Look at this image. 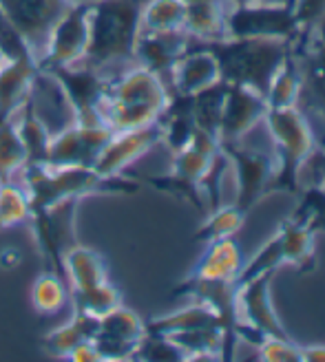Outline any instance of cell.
I'll list each match as a JSON object with an SVG mask.
<instances>
[{"instance_id":"6da1fadb","label":"cell","mask_w":325,"mask_h":362,"mask_svg":"<svg viewBox=\"0 0 325 362\" xmlns=\"http://www.w3.org/2000/svg\"><path fill=\"white\" fill-rule=\"evenodd\" d=\"M21 184L29 194L31 210H38L67 199L86 197H122L135 194L142 181L126 175H102L96 168L82 166H49V164H27L21 173Z\"/></svg>"},{"instance_id":"7a4b0ae2","label":"cell","mask_w":325,"mask_h":362,"mask_svg":"<svg viewBox=\"0 0 325 362\" xmlns=\"http://www.w3.org/2000/svg\"><path fill=\"white\" fill-rule=\"evenodd\" d=\"M193 47L206 49L219 66V80L255 88L266 98L270 82L292 53L295 40L283 38H219L193 40Z\"/></svg>"},{"instance_id":"3957f363","label":"cell","mask_w":325,"mask_h":362,"mask_svg":"<svg viewBox=\"0 0 325 362\" xmlns=\"http://www.w3.org/2000/svg\"><path fill=\"white\" fill-rule=\"evenodd\" d=\"M171 90L164 80L139 64L106 82L102 122L113 133L155 124L164 111Z\"/></svg>"},{"instance_id":"277c9868","label":"cell","mask_w":325,"mask_h":362,"mask_svg":"<svg viewBox=\"0 0 325 362\" xmlns=\"http://www.w3.org/2000/svg\"><path fill=\"white\" fill-rule=\"evenodd\" d=\"M144 0H93L89 7V45L84 64L104 71L135 60Z\"/></svg>"},{"instance_id":"5b68a950","label":"cell","mask_w":325,"mask_h":362,"mask_svg":"<svg viewBox=\"0 0 325 362\" xmlns=\"http://www.w3.org/2000/svg\"><path fill=\"white\" fill-rule=\"evenodd\" d=\"M263 122L277 148V173L273 188L275 192L299 194L303 190L301 170L314 153L310 124L297 106L268 108Z\"/></svg>"},{"instance_id":"8992f818","label":"cell","mask_w":325,"mask_h":362,"mask_svg":"<svg viewBox=\"0 0 325 362\" xmlns=\"http://www.w3.org/2000/svg\"><path fill=\"white\" fill-rule=\"evenodd\" d=\"M219 153V139H215L206 131L197 129L186 148L173 153L171 173L142 177V184H149L155 190L171 194L175 199L190 204L197 212L206 216V202L202 194V179L210 168L215 155Z\"/></svg>"},{"instance_id":"52a82bcc","label":"cell","mask_w":325,"mask_h":362,"mask_svg":"<svg viewBox=\"0 0 325 362\" xmlns=\"http://www.w3.org/2000/svg\"><path fill=\"white\" fill-rule=\"evenodd\" d=\"M78 199H67V202L31 210V216L27 221L47 272H53L64 281V255L78 243Z\"/></svg>"},{"instance_id":"ba28073f","label":"cell","mask_w":325,"mask_h":362,"mask_svg":"<svg viewBox=\"0 0 325 362\" xmlns=\"http://www.w3.org/2000/svg\"><path fill=\"white\" fill-rule=\"evenodd\" d=\"M237 296H239V285L234 279H202V276L186 274V279H182L171 289V298H190L197 303H204L219 316L224 329L222 360H232L239 342L237 327L241 322V314H239Z\"/></svg>"},{"instance_id":"9c48e42d","label":"cell","mask_w":325,"mask_h":362,"mask_svg":"<svg viewBox=\"0 0 325 362\" xmlns=\"http://www.w3.org/2000/svg\"><path fill=\"white\" fill-rule=\"evenodd\" d=\"M226 38L297 40L301 31L292 3H230L224 16Z\"/></svg>"},{"instance_id":"30bf717a","label":"cell","mask_w":325,"mask_h":362,"mask_svg":"<svg viewBox=\"0 0 325 362\" xmlns=\"http://www.w3.org/2000/svg\"><path fill=\"white\" fill-rule=\"evenodd\" d=\"M58 82L64 93L74 122L82 126H98L102 122V102L106 93L108 78L102 76V71L89 66L84 62L67 64V66H51L40 69Z\"/></svg>"},{"instance_id":"8fae6325","label":"cell","mask_w":325,"mask_h":362,"mask_svg":"<svg viewBox=\"0 0 325 362\" xmlns=\"http://www.w3.org/2000/svg\"><path fill=\"white\" fill-rule=\"evenodd\" d=\"M228 164L234 170L237 181V192H234L232 206H237L241 212H250L266 194L275 192V173L277 159L268 153L241 148L239 141H219Z\"/></svg>"},{"instance_id":"7c38bea8","label":"cell","mask_w":325,"mask_h":362,"mask_svg":"<svg viewBox=\"0 0 325 362\" xmlns=\"http://www.w3.org/2000/svg\"><path fill=\"white\" fill-rule=\"evenodd\" d=\"M89 7L91 0H74L53 25L38 56V69L78 64L86 56L89 45Z\"/></svg>"},{"instance_id":"4fadbf2b","label":"cell","mask_w":325,"mask_h":362,"mask_svg":"<svg viewBox=\"0 0 325 362\" xmlns=\"http://www.w3.org/2000/svg\"><path fill=\"white\" fill-rule=\"evenodd\" d=\"M113 131L104 124L98 126H82L71 124L60 133L51 137L47 161L49 166H82L93 168L96 161L106 146V141L111 139Z\"/></svg>"},{"instance_id":"5bb4252c","label":"cell","mask_w":325,"mask_h":362,"mask_svg":"<svg viewBox=\"0 0 325 362\" xmlns=\"http://www.w3.org/2000/svg\"><path fill=\"white\" fill-rule=\"evenodd\" d=\"M144 334V320L129 307L120 305L98 320L93 347L100 360H133Z\"/></svg>"},{"instance_id":"9a60e30c","label":"cell","mask_w":325,"mask_h":362,"mask_svg":"<svg viewBox=\"0 0 325 362\" xmlns=\"http://www.w3.org/2000/svg\"><path fill=\"white\" fill-rule=\"evenodd\" d=\"M71 3L74 0H0V7L38 58L53 25L60 21Z\"/></svg>"},{"instance_id":"2e32d148","label":"cell","mask_w":325,"mask_h":362,"mask_svg":"<svg viewBox=\"0 0 325 362\" xmlns=\"http://www.w3.org/2000/svg\"><path fill=\"white\" fill-rule=\"evenodd\" d=\"M157 144H161V129L157 122L142 129L118 131L106 141L93 168L102 175H124L133 161L153 151Z\"/></svg>"},{"instance_id":"e0dca14e","label":"cell","mask_w":325,"mask_h":362,"mask_svg":"<svg viewBox=\"0 0 325 362\" xmlns=\"http://www.w3.org/2000/svg\"><path fill=\"white\" fill-rule=\"evenodd\" d=\"M266 111L268 102L255 88L228 84L219 122V141H239L248 131H252L259 122H263Z\"/></svg>"},{"instance_id":"ac0fdd59","label":"cell","mask_w":325,"mask_h":362,"mask_svg":"<svg viewBox=\"0 0 325 362\" xmlns=\"http://www.w3.org/2000/svg\"><path fill=\"white\" fill-rule=\"evenodd\" d=\"M295 56L303 74V88L310 93V106L325 119V21L297 35Z\"/></svg>"},{"instance_id":"d6986e66","label":"cell","mask_w":325,"mask_h":362,"mask_svg":"<svg viewBox=\"0 0 325 362\" xmlns=\"http://www.w3.org/2000/svg\"><path fill=\"white\" fill-rule=\"evenodd\" d=\"M273 279H275V272H266V274L239 285V296H237L239 314H244L246 325H250L252 329H257L266 338L268 336L287 338V332L283 329V325L273 305V292H270Z\"/></svg>"},{"instance_id":"ffe728a7","label":"cell","mask_w":325,"mask_h":362,"mask_svg":"<svg viewBox=\"0 0 325 362\" xmlns=\"http://www.w3.org/2000/svg\"><path fill=\"white\" fill-rule=\"evenodd\" d=\"M190 45V35L184 29L177 31H144L139 29L135 42V60L139 66L164 78L171 74L173 64L184 56Z\"/></svg>"},{"instance_id":"44dd1931","label":"cell","mask_w":325,"mask_h":362,"mask_svg":"<svg viewBox=\"0 0 325 362\" xmlns=\"http://www.w3.org/2000/svg\"><path fill=\"white\" fill-rule=\"evenodd\" d=\"M171 90L179 95H197L210 84L219 82V66L212 53L188 45V51L171 69Z\"/></svg>"},{"instance_id":"7402d4cb","label":"cell","mask_w":325,"mask_h":362,"mask_svg":"<svg viewBox=\"0 0 325 362\" xmlns=\"http://www.w3.org/2000/svg\"><path fill=\"white\" fill-rule=\"evenodd\" d=\"M157 124L161 129V144H166L171 153L186 148L197 131L193 115V95H179L175 90H171L169 102Z\"/></svg>"},{"instance_id":"603a6c76","label":"cell","mask_w":325,"mask_h":362,"mask_svg":"<svg viewBox=\"0 0 325 362\" xmlns=\"http://www.w3.org/2000/svg\"><path fill=\"white\" fill-rule=\"evenodd\" d=\"M38 62L3 60L0 64V122L11 119L31 93Z\"/></svg>"},{"instance_id":"cb8c5ba5","label":"cell","mask_w":325,"mask_h":362,"mask_svg":"<svg viewBox=\"0 0 325 362\" xmlns=\"http://www.w3.org/2000/svg\"><path fill=\"white\" fill-rule=\"evenodd\" d=\"M64 276L71 289H89L108 281V269L104 257L98 250L76 243L64 255Z\"/></svg>"},{"instance_id":"d4e9b609","label":"cell","mask_w":325,"mask_h":362,"mask_svg":"<svg viewBox=\"0 0 325 362\" xmlns=\"http://www.w3.org/2000/svg\"><path fill=\"white\" fill-rule=\"evenodd\" d=\"M186 9L184 31L193 40H219L226 38L224 16L226 0H182Z\"/></svg>"},{"instance_id":"484cf974","label":"cell","mask_w":325,"mask_h":362,"mask_svg":"<svg viewBox=\"0 0 325 362\" xmlns=\"http://www.w3.org/2000/svg\"><path fill=\"white\" fill-rule=\"evenodd\" d=\"M98 320L100 318L74 312V316H71L69 322L60 325V327H56L53 332L42 336V349L51 356H56V358H69L71 351L78 349L80 345L93 342Z\"/></svg>"},{"instance_id":"4316f807","label":"cell","mask_w":325,"mask_h":362,"mask_svg":"<svg viewBox=\"0 0 325 362\" xmlns=\"http://www.w3.org/2000/svg\"><path fill=\"white\" fill-rule=\"evenodd\" d=\"M144 327H147V334L171 336V334L202 329V327H222V322H219V316H217L208 305L193 300V305L184 307V310L151 318L149 322H144Z\"/></svg>"},{"instance_id":"83f0119b","label":"cell","mask_w":325,"mask_h":362,"mask_svg":"<svg viewBox=\"0 0 325 362\" xmlns=\"http://www.w3.org/2000/svg\"><path fill=\"white\" fill-rule=\"evenodd\" d=\"M277 232L281 237L285 265H295L299 274H310L317 267L314 232L308 226H303L301 221L292 219V216H287Z\"/></svg>"},{"instance_id":"f1b7e54d","label":"cell","mask_w":325,"mask_h":362,"mask_svg":"<svg viewBox=\"0 0 325 362\" xmlns=\"http://www.w3.org/2000/svg\"><path fill=\"white\" fill-rule=\"evenodd\" d=\"M241 269V252L237 243L230 239H219L206 243L202 259L188 272L202 279H237Z\"/></svg>"},{"instance_id":"f546056e","label":"cell","mask_w":325,"mask_h":362,"mask_svg":"<svg viewBox=\"0 0 325 362\" xmlns=\"http://www.w3.org/2000/svg\"><path fill=\"white\" fill-rule=\"evenodd\" d=\"M18 137H21L23 146L27 151V164H45L47 153H49V144H51V131L45 126V122L35 115L31 100L27 98L25 104L18 108L11 117Z\"/></svg>"},{"instance_id":"4dcf8cb0","label":"cell","mask_w":325,"mask_h":362,"mask_svg":"<svg viewBox=\"0 0 325 362\" xmlns=\"http://www.w3.org/2000/svg\"><path fill=\"white\" fill-rule=\"evenodd\" d=\"M303 90V74L299 60L295 56V47L292 53L285 58L281 69L277 71V76L270 82V88L266 93L268 108H287V106H297L299 98Z\"/></svg>"},{"instance_id":"1f68e13d","label":"cell","mask_w":325,"mask_h":362,"mask_svg":"<svg viewBox=\"0 0 325 362\" xmlns=\"http://www.w3.org/2000/svg\"><path fill=\"white\" fill-rule=\"evenodd\" d=\"M246 212H241L237 206H219L217 210L208 212L204 216V223L195 230L193 241L195 243H210L219 239H230L234 237L246 223Z\"/></svg>"},{"instance_id":"d6a6232c","label":"cell","mask_w":325,"mask_h":362,"mask_svg":"<svg viewBox=\"0 0 325 362\" xmlns=\"http://www.w3.org/2000/svg\"><path fill=\"white\" fill-rule=\"evenodd\" d=\"M226 90H228V84L219 80L210 84L208 88L200 90L197 95H193V115H195L197 129L206 131L215 139H219V122H222Z\"/></svg>"},{"instance_id":"836d02e7","label":"cell","mask_w":325,"mask_h":362,"mask_svg":"<svg viewBox=\"0 0 325 362\" xmlns=\"http://www.w3.org/2000/svg\"><path fill=\"white\" fill-rule=\"evenodd\" d=\"M69 298H71V305H74V312L93 316V318H102L122 305L120 289L108 281L96 287H89V289H71Z\"/></svg>"},{"instance_id":"e575fe53","label":"cell","mask_w":325,"mask_h":362,"mask_svg":"<svg viewBox=\"0 0 325 362\" xmlns=\"http://www.w3.org/2000/svg\"><path fill=\"white\" fill-rule=\"evenodd\" d=\"M186 9L182 0H147L142 5L139 25L144 31H177L184 29Z\"/></svg>"},{"instance_id":"d590c367","label":"cell","mask_w":325,"mask_h":362,"mask_svg":"<svg viewBox=\"0 0 325 362\" xmlns=\"http://www.w3.org/2000/svg\"><path fill=\"white\" fill-rule=\"evenodd\" d=\"M69 300V285L62 276L53 274V272H45L31 285V305L33 310L42 314V316H51L60 312L62 307Z\"/></svg>"},{"instance_id":"8d00e7d4","label":"cell","mask_w":325,"mask_h":362,"mask_svg":"<svg viewBox=\"0 0 325 362\" xmlns=\"http://www.w3.org/2000/svg\"><path fill=\"white\" fill-rule=\"evenodd\" d=\"M27 166V151L11 119L0 122V184L13 181V177Z\"/></svg>"},{"instance_id":"74e56055","label":"cell","mask_w":325,"mask_h":362,"mask_svg":"<svg viewBox=\"0 0 325 362\" xmlns=\"http://www.w3.org/2000/svg\"><path fill=\"white\" fill-rule=\"evenodd\" d=\"M31 216L29 194L23 184L3 181L0 184V230L27 223Z\"/></svg>"},{"instance_id":"f35d334b","label":"cell","mask_w":325,"mask_h":362,"mask_svg":"<svg viewBox=\"0 0 325 362\" xmlns=\"http://www.w3.org/2000/svg\"><path fill=\"white\" fill-rule=\"evenodd\" d=\"M281 265H285V257H283V245H281V237L279 232L275 234L273 239H270L255 257H252L237 274V285H244L252 279H257L261 274H266V272H277Z\"/></svg>"},{"instance_id":"ab89813d","label":"cell","mask_w":325,"mask_h":362,"mask_svg":"<svg viewBox=\"0 0 325 362\" xmlns=\"http://www.w3.org/2000/svg\"><path fill=\"white\" fill-rule=\"evenodd\" d=\"M292 219L308 226L314 234L325 232V190L321 184L308 186L299 192V206L292 210Z\"/></svg>"},{"instance_id":"60d3db41","label":"cell","mask_w":325,"mask_h":362,"mask_svg":"<svg viewBox=\"0 0 325 362\" xmlns=\"http://www.w3.org/2000/svg\"><path fill=\"white\" fill-rule=\"evenodd\" d=\"M0 56H3V60H27V62L38 60L33 49L27 45L21 31L13 27L3 7H0Z\"/></svg>"},{"instance_id":"b9f144b4","label":"cell","mask_w":325,"mask_h":362,"mask_svg":"<svg viewBox=\"0 0 325 362\" xmlns=\"http://www.w3.org/2000/svg\"><path fill=\"white\" fill-rule=\"evenodd\" d=\"M133 360H151V362H177V360H186L175 342H171L166 336H157V334H144L139 347L133 356Z\"/></svg>"},{"instance_id":"7bdbcfd3","label":"cell","mask_w":325,"mask_h":362,"mask_svg":"<svg viewBox=\"0 0 325 362\" xmlns=\"http://www.w3.org/2000/svg\"><path fill=\"white\" fill-rule=\"evenodd\" d=\"M257 358L266 362H303V347L287 338L268 336L257 347Z\"/></svg>"},{"instance_id":"ee69618b","label":"cell","mask_w":325,"mask_h":362,"mask_svg":"<svg viewBox=\"0 0 325 362\" xmlns=\"http://www.w3.org/2000/svg\"><path fill=\"white\" fill-rule=\"evenodd\" d=\"M290 3L301 31H308L325 21V0H290Z\"/></svg>"},{"instance_id":"f6af8a7d","label":"cell","mask_w":325,"mask_h":362,"mask_svg":"<svg viewBox=\"0 0 325 362\" xmlns=\"http://www.w3.org/2000/svg\"><path fill=\"white\" fill-rule=\"evenodd\" d=\"M67 360H74V362H98L100 354L96 351L93 342H86V345H80L78 349L71 351V356Z\"/></svg>"},{"instance_id":"bcb514c9","label":"cell","mask_w":325,"mask_h":362,"mask_svg":"<svg viewBox=\"0 0 325 362\" xmlns=\"http://www.w3.org/2000/svg\"><path fill=\"white\" fill-rule=\"evenodd\" d=\"M312 164H314V175L317 181H325V139L321 141V148L312 153Z\"/></svg>"},{"instance_id":"7dc6e473","label":"cell","mask_w":325,"mask_h":362,"mask_svg":"<svg viewBox=\"0 0 325 362\" xmlns=\"http://www.w3.org/2000/svg\"><path fill=\"white\" fill-rule=\"evenodd\" d=\"M21 252H18V250H3V252H0V267H3V269H13L16 265H21Z\"/></svg>"},{"instance_id":"c3c4849f","label":"cell","mask_w":325,"mask_h":362,"mask_svg":"<svg viewBox=\"0 0 325 362\" xmlns=\"http://www.w3.org/2000/svg\"><path fill=\"white\" fill-rule=\"evenodd\" d=\"M303 362H325V345L303 347Z\"/></svg>"},{"instance_id":"681fc988","label":"cell","mask_w":325,"mask_h":362,"mask_svg":"<svg viewBox=\"0 0 325 362\" xmlns=\"http://www.w3.org/2000/svg\"><path fill=\"white\" fill-rule=\"evenodd\" d=\"M226 3H290V0H226Z\"/></svg>"},{"instance_id":"f907efd6","label":"cell","mask_w":325,"mask_h":362,"mask_svg":"<svg viewBox=\"0 0 325 362\" xmlns=\"http://www.w3.org/2000/svg\"><path fill=\"white\" fill-rule=\"evenodd\" d=\"M0 64H3V56H0Z\"/></svg>"}]
</instances>
